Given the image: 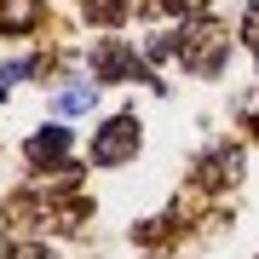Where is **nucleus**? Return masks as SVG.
<instances>
[{"label":"nucleus","mask_w":259,"mask_h":259,"mask_svg":"<svg viewBox=\"0 0 259 259\" xmlns=\"http://www.w3.org/2000/svg\"><path fill=\"white\" fill-rule=\"evenodd\" d=\"M133 150H139V121H133V115H115L110 127L98 133V144H93V161H98V167H115V161H127Z\"/></svg>","instance_id":"obj_1"},{"label":"nucleus","mask_w":259,"mask_h":259,"mask_svg":"<svg viewBox=\"0 0 259 259\" xmlns=\"http://www.w3.org/2000/svg\"><path fill=\"white\" fill-rule=\"evenodd\" d=\"M161 6H173V12H202V0H161Z\"/></svg>","instance_id":"obj_6"},{"label":"nucleus","mask_w":259,"mask_h":259,"mask_svg":"<svg viewBox=\"0 0 259 259\" xmlns=\"http://www.w3.org/2000/svg\"><path fill=\"white\" fill-rule=\"evenodd\" d=\"M93 64H98V75H121L127 69V47H98Z\"/></svg>","instance_id":"obj_4"},{"label":"nucleus","mask_w":259,"mask_h":259,"mask_svg":"<svg viewBox=\"0 0 259 259\" xmlns=\"http://www.w3.org/2000/svg\"><path fill=\"white\" fill-rule=\"evenodd\" d=\"M40 18V0H0V29L6 35H29Z\"/></svg>","instance_id":"obj_2"},{"label":"nucleus","mask_w":259,"mask_h":259,"mask_svg":"<svg viewBox=\"0 0 259 259\" xmlns=\"http://www.w3.org/2000/svg\"><path fill=\"white\" fill-rule=\"evenodd\" d=\"M248 35H259V6H248Z\"/></svg>","instance_id":"obj_7"},{"label":"nucleus","mask_w":259,"mask_h":259,"mask_svg":"<svg viewBox=\"0 0 259 259\" xmlns=\"http://www.w3.org/2000/svg\"><path fill=\"white\" fill-rule=\"evenodd\" d=\"M93 104V87H64L58 93V110H87Z\"/></svg>","instance_id":"obj_5"},{"label":"nucleus","mask_w":259,"mask_h":259,"mask_svg":"<svg viewBox=\"0 0 259 259\" xmlns=\"http://www.w3.org/2000/svg\"><path fill=\"white\" fill-rule=\"evenodd\" d=\"M64 150H69V133L64 127H47V133L29 139V161H52V156H64Z\"/></svg>","instance_id":"obj_3"}]
</instances>
